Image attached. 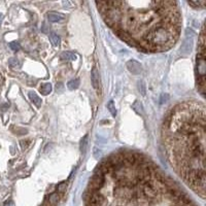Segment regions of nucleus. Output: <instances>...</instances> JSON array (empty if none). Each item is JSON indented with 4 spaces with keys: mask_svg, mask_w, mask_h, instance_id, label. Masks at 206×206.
<instances>
[{
    "mask_svg": "<svg viewBox=\"0 0 206 206\" xmlns=\"http://www.w3.org/2000/svg\"><path fill=\"white\" fill-rule=\"evenodd\" d=\"M91 79H92V85L93 88L96 90L99 89V85H100V77H99V72L97 70L96 67L93 68L92 70V74H91Z\"/></svg>",
    "mask_w": 206,
    "mask_h": 206,
    "instance_id": "6",
    "label": "nucleus"
},
{
    "mask_svg": "<svg viewBox=\"0 0 206 206\" xmlns=\"http://www.w3.org/2000/svg\"><path fill=\"white\" fill-rule=\"evenodd\" d=\"M2 20H3V16L0 13V24H1V22H2Z\"/></svg>",
    "mask_w": 206,
    "mask_h": 206,
    "instance_id": "22",
    "label": "nucleus"
},
{
    "mask_svg": "<svg viewBox=\"0 0 206 206\" xmlns=\"http://www.w3.org/2000/svg\"><path fill=\"white\" fill-rule=\"evenodd\" d=\"M48 19L49 22L52 23H57V22H61L65 19L64 15L60 13H55V11H51V13H48Z\"/></svg>",
    "mask_w": 206,
    "mask_h": 206,
    "instance_id": "7",
    "label": "nucleus"
},
{
    "mask_svg": "<svg viewBox=\"0 0 206 206\" xmlns=\"http://www.w3.org/2000/svg\"><path fill=\"white\" fill-rule=\"evenodd\" d=\"M4 206H15V203L13 202V201H8V202H6Z\"/></svg>",
    "mask_w": 206,
    "mask_h": 206,
    "instance_id": "21",
    "label": "nucleus"
},
{
    "mask_svg": "<svg viewBox=\"0 0 206 206\" xmlns=\"http://www.w3.org/2000/svg\"><path fill=\"white\" fill-rule=\"evenodd\" d=\"M164 141L172 166L194 191L205 197V108L184 102L164 123Z\"/></svg>",
    "mask_w": 206,
    "mask_h": 206,
    "instance_id": "2",
    "label": "nucleus"
},
{
    "mask_svg": "<svg viewBox=\"0 0 206 206\" xmlns=\"http://www.w3.org/2000/svg\"><path fill=\"white\" fill-rule=\"evenodd\" d=\"M87 143H88V135H86V136L82 139V141H80V151H82L84 154H85V151H86Z\"/></svg>",
    "mask_w": 206,
    "mask_h": 206,
    "instance_id": "17",
    "label": "nucleus"
},
{
    "mask_svg": "<svg viewBox=\"0 0 206 206\" xmlns=\"http://www.w3.org/2000/svg\"><path fill=\"white\" fill-rule=\"evenodd\" d=\"M133 109L136 111L138 115H142L143 110H142V104H141L139 101H135V103L133 104Z\"/></svg>",
    "mask_w": 206,
    "mask_h": 206,
    "instance_id": "14",
    "label": "nucleus"
},
{
    "mask_svg": "<svg viewBox=\"0 0 206 206\" xmlns=\"http://www.w3.org/2000/svg\"><path fill=\"white\" fill-rule=\"evenodd\" d=\"M196 71H197L198 89L202 96L205 91V73H206V61H205V31L204 26L202 27L198 43V54L196 60Z\"/></svg>",
    "mask_w": 206,
    "mask_h": 206,
    "instance_id": "3",
    "label": "nucleus"
},
{
    "mask_svg": "<svg viewBox=\"0 0 206 206\" xmlns=\"http://www.w3.org/2000/svg\"><path fill=\"white\" fill-rule=\"evenodd\" d=\"M79 87V79H71L69 80V82L67 84V88L69 90H76L77 88Z\"/></svg>",
    "mask_w": 206,
    "mask_h": 206,
    "instance_id": "11",
    "label": "nucleus"
},
{
    "mask_svg": "<svg viewBox=\"0 0 206 206\" xmlns=\"http://www.w3.org/2000/svg\"><path fill=\"white\" fill-rule=\"evenodd\" d=\"M59 201V196L58 194H52L49 196V205H55L57 202Z\"/></svg>",
    "mask_w": 206,
    "mask_h": 206,
    "instance_id": "18",
    "label": "nucleus"
},
{
    "mask_svg": "<svg viewBox=\"0 0 206 206\" xmlns=\"http://www.w3.org/2000/svg\"><path fill=\"white\" fill-rule=\"evenodd\" d=\"M188 4L193 6L194 8H204L206 1H188Z\"/></svg>",
    "mask_w": 206,
    "mask_h": 206,
    "instance_id": "12",
    "label": "nucleus"
},
{
    "mask_svg": "<svg viewBox=\"0 0 206 206\" xmlns=\"http://www.w3.org/2000/svg\"><path fill=\"white\" fill-rule=\"evenodd\" d=\"M64 187H66V184H65V182H62V184H59V186H58L59 191H64Z\"/></svg>",
    "mask_w": 206,
    "mask_h": 206,
    "instance_id": "20",
    "label": "nucleus"
},
{
    "mask_svg": "<svg viewBox=\"0 0 206 206\" xmlns=\"http://www.w3.org/2000/svg\"><path fill=\"white\" fill-rule=\"evenodd\" d=\"M127 68L132 74H140L141 72V65L134 60L129 61L127 63Z\"/></svg>",
    "mask_w": 206,
    "mask_h": 206,
    "instance_id": "5",
    "label": "nucleus"
},
{
    "mask_svg": "<svg viewBox=\"0 0 206 206\" xmlns=\"http://www.w3.org/2000/svg\"><path fill=\"white\" fill-rule=\"evenodd\" d=\"M61 58L63 60H67V61H74L76 59V55L72 52H63L61 54Z\"/></svg>",
    "mask_w": 206,
    "mask_h": 206,
    "instance_id": "9",
    "label": "nucleus"
},
{
    "mask_svg": "<svg viewBox=\"0 0 206 206\" xmlns=\"http://www.w3.org/2000/svg\"><path fill=\"white\" fill-rule=\"evenodd\" d=\"M103 20L118 36L144 52L174 46L181 18L175 1H97Z\"/></svg>",
    "mask_w": 206,
    "mask_h": 206,
    "instance_id": "1",
    "label": "nucleus"
},
{
    "mask_svg": "<svg viewBox=\"0 0 206 206\" xmlns=\"http://www.w3.org/2000/svg\"><path fill=\"white\" fill-rule=\"evenodd\" d=\"M49 40H51L52 43H53L55 46L60 44V37H59L55 32H52L51 34H49Z\"/></svg>",
    "mask_w": 206,
    "mask_h": 206,
    "instance_id": "13",
    "label": "nucleus"
},
{
    "mask_svg": "<svg viewBox=\"0 0 206 206\" xmlns=\"http://www.w3.org/2000/svg\"><path fill=\"white\" fill-rule=\"evenodd\" d=\"M9 48L13 49V52H18L19 49H21V46H20V43H19V42L13 41V42H10V43H9Z\"/></svg>",
    "mask_w": 206,
    "mask_h": 206,
    "instance_id": "19",
    "label": "nucleus"
},
{
    "mask_svg": "<svg viewBox=\"0 0 206 206\" xmlns=\"http://www.w3.org/2000/svg\"><path fill=\"white\" fill-rule=\"evenodd\" d=\"M194 31L190 28L186 30V37H184V40L181 44V55L187 56L191 53L192 48H193V41H194Z\"/></svg>",
    "mask_w": 206,
    "mask_h": 206,
    "instance_id": "4",
    "label": "nucleus"
},
{
    "mask_svg": "<svg viewBox=\"0 0 206 206\" xmlns=\"http://www.w3.org/2000/svg\"><path fill=\"white\" fill-rule=\"evenodd\" d=\"M8 64L13 68H20V66H21V62L19 61V59H16V58H10L8 60Z\"/></svg>",
    "mask_w": 206,
    "mask_h": 206,
    "instance_id": "15",
    "label": "nucleus"
},
{
    "mask_svg": "<svg viewBox=\"0 0 206 206\" xmlns=\"http://www.w3.org/2000/svg\"><path fill=\"white\" fill-rule=\"evenodd\" d=\"M28 96H29L30 100H31L32 102L37 106V107H40V106H41V103H42L41 99L37 96V94L35 93V92H32V91L29 92V93H28Z\"/></svg>",
    "mask_w": 206,
    "mask_h": 206,
    "instance_id": "8",
    "label": "nucleus"
},
{
    "mask_svg": "<svg viewBox=\"0 0 206 206\" xmlns=\"http://www.w3.org/2000/svg\"><path fill=\"white\" fill-rule=\"evenodd\" d=\"M51 92H52V85L49 84V82L42 85V86L40 87V93H41L42 95L46 96V95H49Z\"/></svg>",
    "mask_w": 206,
    "mask_h": 206,
    "instance_id": "10",
    "label": "nucleus"
},
{
    "mask_svg": "<svg viewBox=\"0 0 206 206\" xmlns=\"http://www.w3.org/2000/svg\"><path fill=\"white\" fill-rule=\"evenodd\" d=\"M107 109L109 110V112L111 113L112 117H115V115H117V110H115V106L113 101H109V102L107 103Z\"/></svg>",
    "mask_w": 206,
    "mask_h": 206,
    "instance_id": "16",
    "label": "nucleus"
}]
</instances>
